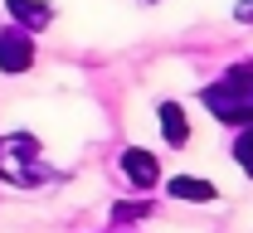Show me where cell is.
Here are the masks:
<instances>
[{"label": "cell", "instance_id": "6da1fadb", "mask_svg": "<svg viewBox=\"0 0 253 233\" xmlns=\"http://www.w3.org/2000/svg\"><path fill=\"white\" fill-rule=\"evenodd\" d=\"M200 102L210 107V117L224 127H249L253 122V59L224 68V78L200 88Z\"/></svg>", "mask_w": 253, "mask_h": 233}, {"label": "cell", "instance_id": "7a4b0ae2", "mask_svg": "<svg viewBox=\"0 0 253 233\" xmlns=\"http://www.w3.org/2000/svg\"><path fill=\"white\" fill-rule=\"evenodd\" d=\"M0 180L15 185V190H30V185H44V180H49L44 151H39L34 136H25V132L0 136Z\"/></svg>", "mask_w": 253, "mask_h": 233}, {"label": "cell", "instance_id": "3957f363", "mask_svg": "<svg viewBox=\"0 0 253 233\" xmlns=\"http://www.w3.org/2000/svg\"><path fill=\"white\" fill-rule=\"evenodd\" d=\"M117 166H122L126 185H131L136 195H146V190H156V185H161V161L151 156V151H146V146H126Z\"/></svg>", "mask_w": 253, "mask_h": 233}, {"label": "cell", "instance_id": "277c9868", "mask_svg": "<svg viewBox=\"0 0 253 233\" xmlns=\"http://www.w3.org/2000/svg\"><path fill=\"white\" fill-rule=\"evenodd\" d=\"M34 68V34L10 25L0 30V73H30Z\"/></svg>", "mask_w": 253, "mask_h": 233}, {"label": "cell", "instance_id": "5b68a950", "mask_svg": "<svg viewBox=\"0 0 253 233\" xmlns=\"http://www.w3.org/2000/svg\"><path fill=\"white\" fill-rule=\"evenodd\" d=\"M156 117H161V136H166V146H170V151H185V146H190V112L180 107V102H161Z\"/></svg>", "mask_w": 253, "mask_h": 233}, {"label": "cell", "instance_id": "8992f818", "mask_svg": "<svg viewBox=\"0 0 253 233\" xmlns=\"http://www.w3.org/2000/svg\"><path fill=\"white\" fill-rule=\"evenodd\" d=\"M5 10H10V20L20 30H30V34L54 25V5H44V0H5Z\"/></svg>", "mask_w": 253, "mask_h": 233}, {"label": "cell", "instance_id": "52a82bcc", "mask_svg": "<svg viewBox=\"0 0 253 233\" xmlns=\"http://www.w3.org/2000/svg\"><path fill=\"white\" fill-rule=\"evenodd\" d=\"M166 195L180 204H214L219 200V190L210 185V180H200V175H175V180H166Z\"/></svg>", "mask_w": 253, "mask_h": 233}, {"label": "cell", "instance_id": "ba28073f", "mask_svg": "<svg viewBox=\"0 0 253 233\" xmlns=\"http://www.w3.org/2000/svg\"><path fill=\"white\" fill-rule=\"evenodd\" d=\"M234 161H239V170L253 180V122L249 127H239V141H234Z\"/></svg>", "mask_w": 253, "mask_h": 233}, {"label": "cell", "instance_id": "9c48e42d", "mask_svg": "<svg viewBox=\"0 0 253 233\" xmlns=\"http://www.w3.org/2000/svg\"><path fill=\"white\" fill-rule=\"evenodd\" d=\"M141 214H151V200H136V204H117V209H112V219H117V224H126V219H141Z\"/></svg>", "mask_w": 253, "mask_h": 233}, {"label": "cell", "instance_id": "30bf717a", "mask_svg": "<svg viewBox=\"0 0 253 233\" xmlns=\"http://www.w3.org/2000/svg\"><path fill=\"white\" fill-rule=\"evenodd\" d=\"M234 20H239V25H253V0H239V5H234Z\"/></svg>", "mask_w": 253, "mask_h": 233}]
</instances>
